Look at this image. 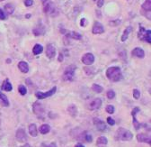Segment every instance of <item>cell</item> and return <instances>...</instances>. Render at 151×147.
<instances>
[{
	"label": "cell",
	"mask_w": 151,
	"mask_h": 147,
	"mask_svg": "<svg viewBox=\"0 0 151 147\" xmlns=\"http://www.w3.org/2000/svg\"><path fill=\"white\" fill-rule=\"evenodd\" d=\"M105 110H106V112L108 113V114H113L114 111H115V109H114V106H112V105H108V106H106Z\"/></svg>",
	"instance_id": "32"
},
{
	"label": "cell",
	"mask_w": 151,
	"mask_h": 147,
	"mask_svg": "<svg viewBox=\"0 0 151 147\" xmlns=\"http://www.w3.org/2000/svg\"><path fill=\"white\" fill-rule=\"evenodd\" d=\"M140 111V109L138 108V106H136V108H133L132 112H131V116H132V122H133V125L136 130H139L140 128V123L137 120L136 118V115L138 114V113Z\"/></svg>",
	"instance_id": "7"
},
{
	"label": "cell",
	"mask_w": 151,
	"mask_h": 147,
	"mask_svg": "<svg viewBox=\"0 0 151 147\" xmlns=\"http://www.w3.org/2000/svg\"><path fill=\"white\" fill-rule=\"evenodd\" d=\"M43 10H44L45 14L50 15V16H54L55 12H57L56 7H55V5L51 1H47L44 3Z\"/></svg>",
	"instance_id": "5"
},
{
	"label": "cell",
	"mask_w": 151,
	"mask_h": 147,
	"mask_svg": "<svg viewBox=\"0 0 151 147\" xmlns=\"http://www.w3.org/2000/svg\"><path fill=\"white\" fill-rule=\"evenodd\" d=\"M42 3L44 4L45 2H47V0H42Z\"/></svg>",
	"instance_id": "46"
},
{
	"label": "cell",
	"mask_w": 151,
	"mask_h": 147,
	"mask_svg": "<svg viewBox=\"0 0 151 147\" xmlns=\"http://www.w3.org/2000/svg\"><path fill=\"white\" fill-rule=\"evenodd\" d=\"M0 19L1 20H5L6 19V16L5 14L4 10H2V9H0Z\"/></svg>",
	"instance_id": "37"
},
{
	"label": "cell",
	"mask_w": 151,
	"mask_h": 147,
	"mask_svg": "<svg viewBox=\"0 0 151 147\" xmlns=\"http://www.w3.org/2000/svg\"><path fill=\"white\" fill-rule=\"evenodd\" d=\"M94 125H95V127L97 128V130L100 132H104L107 129L105 123L104 121H102L99 118H96V117L94 118Z\"/></svg>",
	"instance_id": "9"
},
{
	"label": "cell",
	"mask_w": 151,
	"mask_h": 147,
	"mask_svg": "<svg viewBox=\"0 0 151 147\" xmlns=\"http://www.w3.org/2000/svg\"><path fill=\"white\" fill-rule=\"evenodd\" d=\"M131 31H132L131 26H128V27L124 30V32H123V35L121 36V42H125L126 41V40L128 39V37H129V35L131 33Z\"/></svg>",
	"instance_id": "21"
},
{
	"label": "cell",
	"mask_w": 151,
	"mask_h": 147,
	"mask_svg": "<svg viewBox=\"0 0 151 147\" xmlns=\"http://www.w3.org/2000/svg\"><path fill=\"white\" fill-rule=\"evenodd\" d=\"M106 77L108 78V79H110V81H113V82H118L121 81L123 78L121 69L119 67H116V66L110 67V68L107 69Z\"/></svg>",
	"instance_id": "1"
},
{
	"label": "cell",
	"mask_w": 151,
	"mask_h": 147,
	"mask_svg": "<svg viewBox=\"0 0 151 147\" xmlns=\"http://www.w3.org/2000/svg\"><path fill=\"white\" fill-rule=\"evenodd\" d=\"M137 140H138V142L140 143H147L148 144H150V136L146 135V133H139L138 135H137Z\"/></svg>",
	"instance_id": "13"
},
{
	"label": "cell",
	"mask_w": 151,
	"mask_h": 147,
	"mask_svg": "<svg viewBox=\"0 0 151 147\" xmlns=\"http://www.w3.org/2000/svg\"><path fill=\"white\" fill-rule=\"evenodd\" d=\"M104 0H98V1H97V6H98V7H102V6L104 5Z\"/></svg>",
	"instance_id": "40"
},
{
	"label": "cell",
	"mask_w": 151,
	"mask_h": 147,
	"mask_svg": "<svg viewBox=\"0 0 151 147\" xmlns=\"http://www.w3.org/2000/svg\"><path fill=\"white\" fill-rule=\"evenodd\" d=\"M102 106V100L101 98H94L93 101L89 104L88 106V108L90 110H95V109H98L101 108Z\"/></svg>",
	"instance_id": "12"
},
{
	"label": "cell",
	"mask_w": 151,
	"mask_h": 147,
	"mask_svg": "<svg viewBox=\"0 0 151 147\" xmlns=\"http://www.w3.org/2000/svg\"><path fill=\"white\" fill-rule=\"evenodd\" d=\"M96 144H98V145H106L107 144H108V140H107V138L106 137H104V136H101V137H99L98 139H97V142H96Z\"/></svg>",
	"instance_id": "28"
},
{
	"label": "cell",
	"mask_w": 151,
	"mask_h": 147,
	"mask_svg": "<svg viewBox=\"0 0 151 147\" xmlns=\"http://www.w3.org/2000/svg\"><path fill=\"white\" fill-rule=\"evenodd\" d=\"M22 147H32V146H31L29 144H24V145H23Z\"/></svg>",
	"instance_id": "45"
},
{
	"label": "cell",
	"mask_w": 151,
	"mask_h": 147,
	"mask_svg": "<svg viewBox=\"0 0 151 147\" xmlns=\"http://www.w3.org/2000/svg\"><path fill=\"white\" fill-rule=\"evenodd\" d=\"M133 97L136 99H139L140 97V91L138 89H133Z\"/></svg>",
	"instance_id": "36"
},
{
	"label": "cell",
	"mask_w": 151,
	"mask_h": 147,
	"mask_svg": "<svg viewBox=\"0 0 151 147\" xmlns=\"http://www.w3.org/2000/svg\"><path fill=\"white\" fill-rule=\"evenodd\" d=\"M131 54L132 56H135L137 58H140V59H143L145 57V51H144L140 47H136L135 49H133V51H131Z\"/></svg>",
	"instance_id": "14"
},
{
	"label": "cell",
	"mask_w": 151,
	"mask_h": 147,
	"mask_svg": "<svg viewBox=\"0 0 151 147\" xmlns=\"http://www.w3.org/2000/svg\"><path fill=\"white\" fill-rule=\"evenodd\" d=\"M94 1H96V0H94Z\"/></svg>",
	"instance_id": "48"
},
{
	"label": "cell",
	"mask_w": 151,
	"mask_h": 147,
	"mask_svg": "<svg viewBox=\"0 0 151 147\" xmlns=\"http://www.w3.org/2000/svg\"><path fill=\"white\" fill-rule=\"evenodd\" d=\"M84 140H85L86 142H87V143H91L92 140H93V137L91 136V135H89V133H87L86 132L85 136H84Z\"/></svg>",
	"instance_id": "33"
},
{
	"label": "cell",
	"mask_w": 151,
	"mask_h": 147,
	"mask_svg": "<svg viewBox=\"0 0 151 147\" xmlns=\"http://www.w3.org/2000/svg\"><path fill=\"white\" fill-rule=\"evenodd\" d=\"M141 8L144 11L150 12V10H151V0H146V1L143 3V5H141Z\"/></svg>",
	"instance_id": "25"
},
{
	"label": "cell",
	"mask_w": 151,
	"mask_h": 147,
	"mask_svg": "<svg viewBox=\"0 0 151 147\" xmlns=\"http://www.w3.org/2000/svg\"><path fill=\"white\" fill-rule=\"evenodd\" d=\"M86 19L85 18H83V19H81V26H86Z\"/></svg>",
	"instance_id": "41"
},
{
	"label": "cell",
	"mask_w": 151,
	"mask_h": 147,
	"mask_svg": "<svg viewBox=\"0 0 151 147\" xmlns=\"http://www.w3.org/2000/svg\"><path fill=\"white\" fill-rule=\"evenodd\" d=\"M50 131H51V126L49 125H47V124L42 125L40 127V133H42V135H46V133H48Z\"/></svg>",
	"instance_id": "24"
},
{
	"label": "cell",
	"mask_w": 151,
	"mask_h": 147,
	"mask_svg": "<svg viewBox=\"0 0 151 147\" xmlns=\"http://www.w3.org/2000/svg\"><path fill=\"white\" fill-rule=\"evenodd\" d=\"M76 71V66L75 65H69L67 67L64 73H63V79L66 81H72Z\"/></svg>",
	"instance_id": "3"
},
{
	"label": "cell",
	"mask_w": 151,
	"mask_h": 147,
	"mask_svg": "<svg viewBox=\"0 0 151 147\" xmlns=\"http://www.w3.org/2000/svg\"><path fill=\"white\" fill-rule=\"evenodd\" d=\"M75 147H85L83 144H77V145H76Z\"/></svg>",
	"instance_id": "44"
},
{
	"label": "cell",
	"mask_w": 151,
	"mask_h": 147,
	"mask_svg": "<svg viewBox=\"0 0 151 147\" xmlns=\"http://www.w3.org/2000/svg\"><path fill=\"white\" fill-rule=\"evenodd\" d=\"M147 32H148V30H145V28L142 27V26H140V27L139 35H138L139 38H140V40H143V41H145V37H146V35H147Z\"/></svg>",
	"instance_id": "26"
},
{
	"label": "cell",
	"mask_w": 151,
	"mask_h": 147,
	"mask_svg": "<svg viewBox=\"0 0 151 147\" xmlns=\"http://www.w3.org/2000/svg\"><path fill=\"white\" fill-rule=\"evenodd\" d=\"M29 133L32 137H36L38 135V130L35 124H31L29 125Z\"/></svg>",
	"instance_id": "20"
},
{
	"label": "cell",
	"mask_w": 151,
	"mask_h": 147,
	"mask_svg": "<svg viewBox=\"0 0 151 147\" xmlns=\"http://www.w3.org/2000/svg\"><path fill=\"white\" fill-rule=\"evenodd\" d=\"M0 99H1V101L3 102V105L5 106H9V101H8L7 98H6V96L4 95L3 93H1V92H0Z\"/></svg>",
	"instance_id": "29"
},
{
	"label": "cell",
	"mask_w": 151,
	"mask_h": 147,
	"mask_svg": "<svg viewBox=\"0 0 151 147\" xmlns=\"http://www.w3.org/2000/svg\"><path fill=\"white\" fill-rule=\"evenodd\" d=\"M67 112L69 113V115L73 117H77L78 115V108L75 105H70L67 108Z\"/></svg>",
	"instance_id": "18"
},
{
	"label": "cell",
	"mask_w": 151,
	"mask_h": 147,
	"mask_svg": "<svg viewBox=\"0 0 151 147\" xmlns=\"http://www.w3.org/2000/svg\"><path fill=\"white\" fill-rule=\"evenodd\" d=\"M115 138L116 140H121V141H130L133 138V135L130 131L120 127L116 132Z\"/></svg>",
	"instance_id": "2"
},
{
	"label": "cell",
	"mask_w": 151,
	"mask_h": 147,
	"mask_svg": "<svg viewBox=\"0 0 151 147\" xmlns=\"http://www.w3.org/2000/svg\"><path fill=\"white\" fill-rule=\"evenodd\" d=\"M43 51V48H42V46L40 45V44H35L34 45V47L32 48V52H33V54L34 55H38L40 54V53H42Z\"/></svg>",
	"instance_id": "23"
},
{
	"label": "cell",
	"mask_w": 151,
	"mask_h": 147,
	"mask_svg": "<svg viewBox=\"0 0 151 147\" xmlns=\"http://www.w3.org/2000/svg\"><path fill=\"white\" fill-rule=\"evenodd\" d=\"M67 38H71L74 40H80L82 38V35L76 32H68L67 33Z\"/></svg>",
	"instance_id": "19"
},
{
	"label": "cell",
	"mask_w": 151,
	"mask_h": 147,
	"mask_svg": "<svg viewBox=\"0 0 151 147\" xmlns=\"http://www.w3.org/2000/svg\"><path fill=\"white\" fill-rule=\"evenodd\" d=\"M104 32V28L102 24L99 22H95L94 26H93V29H92V33L94 35H100V33H102Z\"/></svg>",
	"instance_id": "11"
},
{
	"label": "cell",
	"mask_w": 151,
	"mask_h": 147,
	"mask_svg": "<svg viewBox=\"0 0 151 147\" xmlns=\"http://www.w3.org/2000/svg\"><path fill=\"white\" fill-rule=\"evenodd\" d=\"M56 90H57V87H53L51 90L47 91V92H40H40H36L35 96L39 99H44V98H47L51 97L52 95H54L55 92H56Z\"/></svg>",
	"instance_id": "6"
},
{
	"label": "cell",
	"mask_w": 151,
	"mask_h": 147,
	"mask_svg": "<svg viewBox=\"0 0 151 147\" xmlns=\"http://www.w3.org/2000/svg\"><path fill=\"white\" fill-rule=\"evenodd\" d=\"M2 89L5 90V91H12L13 86H12V84L9 82L8 79H5V81H4V83H3V85H2Z\"/></svg>",
	"instance_id": "22"
},
{
	"label": "cell",
	"mask_w": 151,
	"mask_h": 147,
	"mask_svg": "<svg viewBox=\"0 0 151 147\" xmlns=\"http://www.w3.org/2000/svg\"><path fill=\"white\" fill-rule=\"evenodd\" d=\"M32 33H34L35 36H40V35H43L45 33V28L42 25H39L37 27H35L32 30Z\"/></svg>",
	"instance_id": "16"
},
{
	"label": "cell",
	"mask_w": 151,
	"mask_h": 147,
	"mask_svg": "<svg viewBox=\"0 0 151 147\" xmlns=\"http://www.w3.org/2000/svg\"><path fill=\"white\" fill-rule=\"evenodd\" d=\"M145 42L151 43V31L150 30H148V32H147V35L145 37Z\"/></svg>",
	"instance_id": "34"
},
{
	"label": "cell",
	"mask_w": 151,
	"mask_h": 147,
	"mask_svg": "<svg viewBox=\"0 0 151 147\" xmlns=\"http://www.w3.org/2000/svg\"><path fill=\"white\" fill-rule=\"evenodd\" d=\"M32 110L34 112V114H35L38 117L40 118H43L44 117V108L43 106L40 104V102H34L32 105Z\"/></svg>",
	"instance_id": "4"
},
{
	"label": "cell",
	"mask_w": 151,
	"mask_h": 147,
	"mask_svg": "<svg viewBox=\"0 0 151 147\" xmlns=\"http://www.w3.org/2000/svg\"><path fill=\"white\" fill-rule=\"evenodd\" d=\"M63 61V54L62 53H59V62H62Z\"/></svg>",
	"instance_id": "42"
},
{
	"label": "cell",
	"mask_w": 151,
	"mask_h": 147,
	"mask_svg": "<svg viewBox=\"0 0 151 147\" xmlns=\"http://www.w3.org/2000/svg\"><path fill=\"white\" fill-rule=\"evenodd\" d=\"M2 1H4V0H0V2H2Z\"/></svg>",
	"instance_id": "47"
},
{
	"label": "cell",
	"mask_w": 151,
	"mask_h": 147,
	"mask_svg": "<svg viewBox=\"0 0 151 147\" xmlns=\"http://www.w3.org/2000/svg\"><path fill=\"white\" fill-rule=\"evenodd\" d=\"M16 140L18 142H21V143H24L25 141H27V135H26V133L23 128H19L16 131Z\"/></svg>",
	"instance_id": "10"
},
{
	"label": "cell",
	"mask_w": 151,
	"mask_h": 147,
	"mask_svg": "<svg viewBox=\"0 0 151 147\" xmlns=\"http://www.w3.org/2000/svg\"><path fill=\"white\" fill-rule=\"evenodd\" d=\"M92 89L94 91V92H96V93H101L102 92V90H104V89H102V87H101L100 85L98 84H94L92 86Z\"/></svg>",
	"instance_id": "30"
},
{
	"label": "cell",
	"mask_w": 151,
	"mask_h": 147,
	"mask_svg": "<svg viewBox=\"0 0 151 147\" xmlns=\"http://www.w3.org/2000/svg\"><path fill=\"white\" fill-rule=\"evenodd\" d=\"M32 4H33L32 0H24V5L26 6H31V5H32Z\"/></svg>",
	"instance_id": "39"
},
{
	"label": "cell",
	"mask_w": 151,
	"mask_h": 147,
	"mask_svg": "<svg viewBox=\"0 0 151 147\" xmlns=\"http://www.w3.org/2000/svg\"><path fill=\"white\" fill-rule=\"evenodd\" d=\"M114 97H115V92L113 90L111 89V90L107 91V98L109 99H113V98H114Z\"/></svg>",
	"instance_id": "35"
},
{
	"label": "cell",
	"mask_w": 151,
	"mask_h": 147,
	"mask_svg": "<svg viewBox=\"0 0 151 147\" xmlns=\"http://www.w3.org/2000/svg\"><path fill=\"white\" fill-rule=\"evenodd\" d=\"M18 68L23 73H27L29 71V65H28V63H27L26 62H24V61L20 62L18 63Z\"/></svg>",
	"instance_id": "17"
},
{
	"label": "cell",
	"mask_w": 151,
	"mask_h": 147,
	"mask_svg": "<svg viewBox=\"0 0 151 147\" xmlns=\"http://www.w3.org/2000/svg\"><path fill=\"white\" fill-rule=\"evenodd\" d=\"M55 54H56V50L52 44L47 45V50H46V55L49 58H54Z\"/></svg>",
	"instance_id": "15"
},
{
	"label": "cell",
	"mask_w": 151,
	"mask_h": 147,
	"mask_svg": "<svg viewBox=\"0 0 151 147\" xmlns=\"http://www.w3.org/2000/svg\"><path fill=\"white\" fill-rule=\"evenodd\" d=\"M46 147H57V145L55 143H51L50 145H46Z\"/></svg>",
	"instance_id": "43"
},
{
	"label": "cell",
	"mask_w": 151,
	"mask_h": 147,
	"mask_svg": "<svg viewBox=\"0 0 151 147\" xmlns=\"http://www.w3.org/2000/svg\"><path fill=\"white\" fill-rule=\"evenodd\" d=\"M5 10L7 12L8 15H12L13 11H15V5L13 4H7L5 5Z\"/></svg>",
	"instance_id": "27"
},
{
	"label": "cell",
	"mask_w": 151,
	"mask_h": 147,
	"mask_svg": "<svg viewBox=\"0 0 151 147\" xmlns=\"http://www.w3.org/2000/svg\"><path fill=\"white\" fill-rule=\"evenodd\" d=\"M18 91H19V93H20V94H21L22 96L26 95V93H27V89H26V88H25V86H24V85H20V86L18 87Z\"/></svg>",
	"instance_id": "31"
},
{
	"label": "cell",
	"mask_w": 151,
	"mask_h": 147,
	"mask_svg": "<svg viewBox=\"0 0 151 147\" xmlns=\"http://www.w3.org/2000/svg\"><path fill=\"white\" fill-rule=\"evenodd\" d=\"M81 61H82V62H83L84 64H86V65H91L94 62V56L92 54V53L87 52V53H86V54L83 55V57H82V59H81Z\"/></svg>",
	"instance_id": "8"
},
{
	"label": "cell",
	"mask_w": 151,
	"mask_h": 147,
	"mask_svg": "<svg viewBox=\"0 0 151 147\" xmlns=\"http://www.w3.org/2000/svg\"><path fill=\"white\" fill-rule=\"evenodd\" d=\"M107 123L110 125H115V121L112 118V117H107Z\"/></svg>",
	"instance_id": "38"
}]
</instances>
